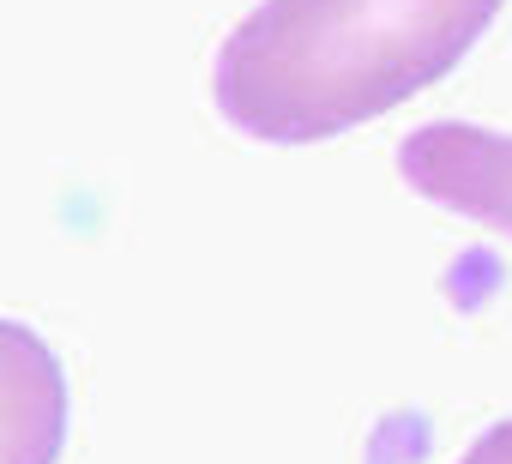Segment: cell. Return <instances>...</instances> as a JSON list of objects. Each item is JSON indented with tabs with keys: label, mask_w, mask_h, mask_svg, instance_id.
<instances>
[{
	"label": "cell",
	"mask_w": 512,
	"mask_h": 464,
	"mask_svg": "<svg viewBox=\"0 0 512 464\" xmlns=\"http://www.w3.org/2000/svg\"><path fill=\"white\" fill-rule=\"evenodd\" d=\"M506 0H260L217 49V115L260 145L338 139L446 79Z\"/></svg>",
	"instance_id": "cell-1"
},
{
	"label": "cell",
	"mask_w": 512,
	"mask_h": 464,
	"mask_svg": "<svg viewBox=\"0 0 512 464\" xmlns=\"http://www.w3.org/2000/svg\"><path fill=\"white\" fill-rule=\"evenodd\" d=\"M398 175L440 211L512 236V133L428 121L398 139Z\"/></svg>",
	"instance_id": "cell-2"
},
{
	"label": "cell",
	"mask_w": 512,
	"mask_h": 464,
	"mask_svg": "<svg viewBox=\"0 0 512 464\" xmlns=\"http://www.w3.org/2000/svg\"><path fill=\"white\" fill-rule=\"evenodd\" d=\"M458 464H512V416L494 422V428H482V440H476Z\"/></svg>",
	"instance_id": "cell-3"
}]
</instances>
